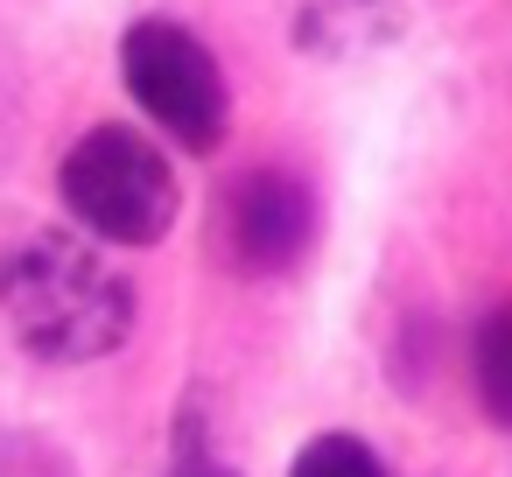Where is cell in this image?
<instances>
[{
  "label": "cell",
  "instance_id": "1",
  "mask_svg": "<svg viewBox=\"0 0 512 477\" xmlns=\"http://www.w3.org/2000/svg\"><path fill=\"white\" fill-rule=\"evenodd\" d=\"M0 323L43 365H92L127 344L134 288L99 253V239L36 232L0 260Z\"/></svg>",
  "mask_w": 512,
  "mask_h": 477
},
{
  "label": "cell",
  "instance_id": "2",
  "mask_svg": "<svg viewBox=\"0 0 512 477\" xmlns=\"http://www.w3.org/2000/svg\"><path fill=\"white\" fill-rule=\"evenodd\" d=\"M64 211L99 246H155L176 225V169L141 127H92L57 169Z\"/></svg>",
  "mask_w": 512,
  "mask_h": 477
},
{
  "label": "cell",
  "instance_id": "3",
  "mask_svg": "<svg viewBox=\"0 0 512 477\" xmlns=\"http://www.w3.org/2000/svg\"><path fill=\"white\" fill-rule=\"evenodd\" d=\"M120 78L134 92V106L183 148V155H211L225 141L232 99H225V71L218 57L169 15H148L120 36Z\"/></svg>",
  "mask_w": 512,
  "mask_h": 477
},
{
  "label": "cell",
  "instance_id": "4",
  "mask_svg": "<svg viewBox=\"0 0 512 477\" xmlns=\"http://www.w3.org/2000/svg\"><path fill=\"white\" fill-rule=\"evenodd\" d=\"M316 197L288 169H246L211 204V246L232 274H288L309 253Z\"/></svg>",
  "mask_w": 512,
  "mask_h": 477
},
{
  "label": "cell",
  "instance_id": "5",
  "mask_svg": "<svg viewBox=\"0 0 512 477\" xmlns=\"http://www.w3.org/2000/svg\"><path fill=\"white\" fill-rule=\"evenodd\" d=\"M400 29L393 0H295V36L316 57H358Z\"/></svg>",
  "mask_w": 512,
  "mask_h": 477
},
{
  "label": "cell",
  "instance_id": "6",
  "mask_svg": "<svg viewBox=\"0 0 512 477\" xmlns=\"http://www.w3.org/2000/svg\"><path fill=\"white\" fill-rule=\"evenodd\" d=\"M470 379H477V407L498 428H512V302H498L477 323V337H470Z\"/></svg>",
  "mask_w": 512,
  "mask_h": 477
},
{
  "label": "cell",
  "instance_id": "7",
  "mask_svg": "<svg viewBox=\"0 0 512 477\" xmlns=\"http://www.w3.org/2000/svg\"><path fill=\"white\" fill-rule=\"evenodd\" d=\"M288 477H386V463H379V449L358 442V435H316V442L295 449Z\"/></svg>",
  "mask_w": 512,
  "mask_h": 477
},
{
  "label": "cell",
  "instance_id": "8",
  "mask_svg": "<svg viewBox=\"0 0 512 477\" xmlns=\"http://www.w3.org/2000/svg\"><path fill=\"white\" fill-rule=\"evenodd\" d=\"M169 477H232V470H225V463H218V456H204V449H183V456H176V470H169Z\"/></svg>",
  "mask_w": 512,
  "mask_h": 477
}]
</instances>
